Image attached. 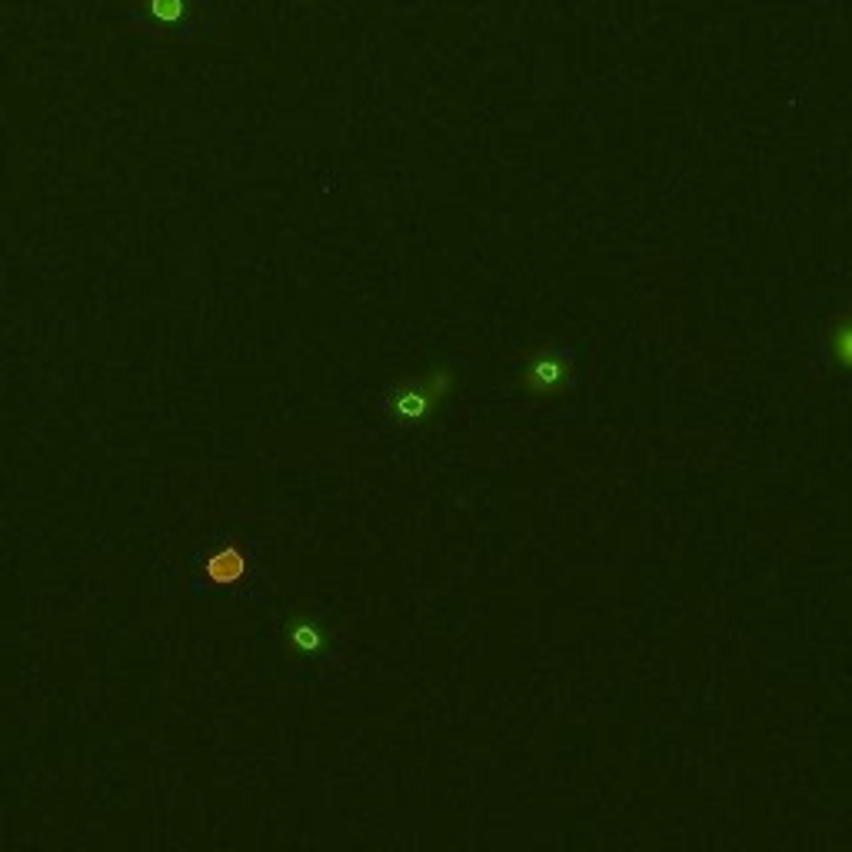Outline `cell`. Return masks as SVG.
<instances>
[{
    "label": "cell",
    "instance_id": "cell-1",
    "mask_svg": "<svg viewBox=\"0 0 852 852\" xmlns=\"http://www.w3.org/2000/svg\"><path fill=\"white\" fill-rule=\"evenodd\" d=\"M446 390H450V377L446 373H430L426 380L403 383L397 397L390 400V407L397 417H423V413H430L446 397Z\"/></svg>",
    "mask_w": 852,
    "mask_h": 852
},
{
    "label": "cell",
    "instance_id": "cell-3",
    "mask_svg": "<svg viewBox=\"0 0 852 852\" xmlns=\"http://www.w3.org/2000/svg\"><path fill=\"white\" fill-rule=\"evenodd\" d=\"M293 643H297L300 649H317V646H323V636L307 630V626H297V630H293Z\"/></svg>",
    "mask_w": 852,
    "mask_h": 852
},
{
    "label": "cell",
    "instance_id": "cell-2",
    "mask_svg": "<svg viewBox=\"0 0 852 852\" xmlns=\"http://www.w3.org/2000/svg\"><path fill=\"white\" fill-rule=\"evenodd\" d=\"M563 380H570V360L560 357H536L530 370L523 373V383L530 393H550L563 387Z\"/></svg>",
    "mask_w": 852,
    "mask_h": 852
}]
</instances>
